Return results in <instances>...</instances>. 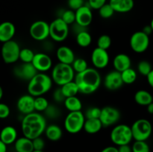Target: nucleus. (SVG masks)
I'll return each mask as SVG.
<instances>
[{
    "instance_id": "nucleus-12",
    "label": "nucleus",
    "mask_w": 153,
    "mask_h": 152,
    "mask_svg": "<svg viewBox=\"0 0 153 152\" xmlns=\"http://www.w3.org/2000/svg\"><path fill=\"white\" fill-rule=\"evenodd\" d=\"M120 112L116 107L105 106L102 108L100 121L104 127H110L116 125L120 119Z\"/></svg>"
},
{
    "instance_id": "nucleus-35",
    "label": "nucleus",
    "mask_w": 153,
    "mask_h": 152,
    "mask_svg": "<svg viewBox=\"0 0 153 152\" xmlns=\"http://www.w3.org/2000/svg\"><path fill=\"white\" fill-rule=\"evenodd\" d=\"M60 114H61V110L56 106L54 105V104H49V107L44 111V116L49 119H58L59 117Z\"/></svg>"
},
{
    "instance_id": "nucleus-49",
    "label": "nucleus",
    "mask_w": 153,
    "mask_h": 152,
    "mask_svg": "<svg viewBox=\"0 0 153 152\" xmlns=\"http://www.w3.org/2000/svg\"><path fill=\"white\" fill-rule=\"evenodd\" d=\"M146 79H147V82L149 86L153 88V69L152 71L150 72V73L146 76Z\"/></svg>"
},
{
    "instance_id": "nucleus-2",
    "label": "nucleus",
    "mask_w": 153,
    "mask_h": 152,
    "mask_svg": "<svg viewBox=\"0 0 153 152\" xmlns=\"http://www.w3.org/2000/svg\"><path fill=\"white\" fill-rule=\"evenodd\" d=\"M74 80L81 93L91 95L99 89L101 85L102 77L97 69L88 68L85 71L76 74Z\"/></svg>"
},
{
    "instance_id": "nucleus-28",
    "label": "nucleus",
    "mask_w": 153,
    "mask_h": 152,
    "mask_svg": "<svg viewBox=\"0 0 153 152\" xmlns=\"http://www.w3.org/2000/svg\"><path fill=\"white\" fill-rule=\"evenodd\" d=\"M66 109L70 112L81 111L82 103L77 96H72L66 98L64 102Z\"/></svg>"
},
{
    "instance_id": "nucleus-5",
    "label": "nucleus",
    "mask_w": 153,
    "mask_h": 152,
    "mask_svg": "<svg viewBox=\"0 0 153 152\" xmlns=\"http://www.w3.org/2000/svg\"><path fill=\"white\" fill-rule=\"evenodd\" d=\"M112 142L117 146L129 145L133 139L131 128L125 124H119L114 127L110 134Z\"/></svg>"
},
{
    "instance_id": "nucleus-29",
    "label": "nucleus",
    "mask_w": 153,
    "mask_h": 152,
    "mask_svg": "<svg viewBox=\"0 0 153 152\" xmlns=\"http://www.w3.org/2000/svg\"><path fill=\"white\" fill-rule=\"evenodd\" d=\"M61 88L66 98L76 96L77 94L80 92H79V86H78L77 83H76L75 80H73V81L69 82V83L63 85V86H61Z\"/></svg>"
},
{
    "instance_id": "nucleus-21",
    "label": "nucleus",
    "mask_w": 153,
    "mask_h": 152,
    "mask_svg": "<svg viewBox=\"0 0 153 152\" xmlns=\"http://www.w3.org/2000/svg\"><path fill=\"white\" fill-rule=\"evenodd\" d=\"M16 28L10 22H4L0 25V41L2 43L13 40Z\"/></svg>"
},
{
    "instance_id": "nucleus-15",
    "label": "nucleus",
    "mask_w": 153,
    "mask_h": 152,
    "mask_svg": "<svg viewBox=\"0 0 153 152\" xmlns=\"http://www.w3.org/2000/svg\"><path fill=\"white\" fill-rule=\"evenodd\" d=\"M103 83H104L105 87L108 90L114 91L119 89L124 84L121 72L115 69L109 72L105 76Z\"/></svg>"
},
{
    "instance_id": "nucleus-46",
    "label": "nucleus",
    "mask_w": 153,
    "mask_h": 152,
    "mask_svg": "<svg viewBox=\"0 0 153 152\" xmlns=\"http://www.w3.org/2000/svg\"><path fill=\"white\" fill-rule=\"evenodd\" d=\"M10 108L8 106L4 103L0 104V118L1 119H6L10 115Z\"/></svg>"
},
{
    "instance_id": "nucleus-26",
    "label": "nucleus",
    "mask_w": 153,
    "mask_h": 152,
    "mask_svg": "<svg viewBox=\"0 0 153 152\" xmlns=\"http://www.w3.org/2000/svg\"><path fill=\"white\" fill-rule=\"evenodd\" d=\"M134 101L140 106H148L153 102V95L148 91L140 89L137 91L134 96Z\"/></svg>"
},
{
    "instance_id": "nucleus-45",
    "label": "nucleus",
    "mask_w": 153,
    "mask_h": 152,
    "mask_svg": "<svg viewBox=\"0 0 153 152\" xmlns=\"http://www.w3.org/2000/svg\"><path fill=\"white\" fill-rule=\"evenodd\" d=\"M33 145H34V150L37 151H43V148L45 147V142L43 138L41 137H37L32 140Z\"/></svg>"
},
{
    "instance_id": "nucleus-33",
    "label": "nucleus",
    "mask_w": 153,
    "mask_h": 152,
    "mask_svg": "<svg viewBox=\"0 0 153 152\" xmlns=\"http://www.w3.org/2000/svg\"><path fill=\"white\" fill-rule=\"evenodd\" d=\"M72 66H73V69H74L76 74L78 73H81L82 72L85 71L88 68H89L88 66V63L83 58H76V60L74 61V62L72 64Z\"/></svg>"
},
{
    "instance_id": "nucleus-34",
    "label": "nucleus",
    "mask_w": 153,
    "mask_h": 152,
    "mask_svg": "<svg viewBox=\"0 0 153 152\" xmlns=\"http://www.w3.org/2000/svg\"><path fill=\"white\" fill-rule=\"evenodd\" d=\"M35 53L28 48L22 49L19 54V60L22 63H32Z\"/></svg>"
},
{
    "instance_id": "nucleus-7",
    "label": "nucleus",
    "mask_w": 153,
    "mask_h": 152,
    "mask_svg": "<svg viewBox=\"0 0 153 152\" xmlns=\"http://www.w3.org/2000/svg\"><path fill=\"white\" fill-rule=\"evenodd\" d=\"M133 139L135 141H146L152 133V125L146 119H139L131 125Z\"/></svg>"
},
{
    "instance_id": "nucleus-47",
    "label": "nucleus",
    "mask_w": 153,
    "mask_h": 152,
    "mask_svg": "<svg viewBox=\"0 0 153 152\" xmlns=\"http://www.w3.org/2000/svg\"><path fill=\"white\" fill-rule=\"evenodd\" d=\"M117 148L119 152H132V148L129 145H123L118 146Z\"/></svg>"
},
{
    "instance_id": "nucleus-44",
    "label": "nucleus",
    "mask_w": 153,
    "mask_h": 152,
    "mask_svg": "<svg viewBox=\"0 0 153 152\" xmlns=\"http://www.w3.org/2000/svg\"><path fill=\"white\" fill-rule=\"evenodd\" d=\"M53 98L56 102L58 103H61V102H64V101L66 100V97L65 95H64L63 93L62 90H61V88H58L55 90L53 93Z\"/></svg>"
},
{
    "instance_id": "nucleus-24",
    "label": "nucleus",
    "mask_w": 153,
    "mask_h": 152,
    "mask_svg": "<svg viewBox=\"0 0 153 152\" xmlns=\"http://www.w3.org/2000/svg\"><path fill=\"white\" fill-rule=\"evenodd\" d=\"M14 149L16 152H33L34 148L32 139L24 136L19 137L14 142Z\"/></svg>"
},
{
    "instance_id": "nucleus-6",
    "label": "nucleus",
    "mask_w": 153,
    "mask_h": 152,
    "mask_svg": "<svg viewBox=\"0 0 153 152\" xmlns=\"http://www.w3.org/2000/svg\"><path fill=\"white\" fill-rule=\"evenodd\" d=\"M85 118L82 111L70 112L64 119V128L68 133L76 134L84 129Z\"/></svg>"
},
{
    "instance_id": "nucleus-54",
    "label": "nucleus",
    "mask_w": 153,
    "mask_h": 152,
    "mask_svg": "<svg viewBox=\"0 0 153 152\" xmlns=\"http://www.w3.org/2000/svg\"><path fill=\"white\" fill-rule=\"evenodd\" d=\"M150 26H151V28H152V31H153V18H152V20H151V22H150Z\"/></svg>"
},
{
    "instance_id": "nucleus-1",
    "label": "nucleus",
    "mask_w": 153,
    "mask_h": 152,
    "mask_svg": "<svg viewBox=\"0 0 153 152\" xmlns=\"http://www.w3.org/2000/svg\"><path fill=\"white\" fill-rule=\"evenodd\" d=\"M46 127V117L39 112L25 115L21 122V130L23 136L32 140L41 137L45 133Z\"/></svg>"
},
{
    "instance_id": "nucleus-53",
    "label": "nucleus",
    "mask_w": 153,
    "mask_h": 152,
    "mask_svg": "<svg viewBox=\"0 0 153 152\" xmlns=\"http://www.w3.org/2000/svg\"><path fill=\"white\" fill-rule=\"evenodd\" d=\"M2 95H3V89L1 87H0V98H2Z\"/></svg>"
},
{
    "instance_id": "nucleus-23",
    "label": "nucleus",
    "mask_w": 153,
    "mask_h": 152,
    "mask_svg": "<svg viewBox=\"0 0 153 152\" xmlns=\"http://www.w3.org/2000/svg\"><path fill=\"white\" fill-rule=\"evenodd\" d=\"M17 131L13 126H6L2 128L0 134V141L6 145H11L17 139Z\"/></svg>"
},
{
    "instance_id": "nucleus-3",
    "label": "nucleus",
    "mask_w": 153,
    "mask_h": 152,
    "mask_svg": "<svg viewBox=\"0 0 153 152\" xmlns=\"http://www.w3.org/2000/svg\"><path fill=\"white\" fill-rule=\"evenodd\" d=\"M52 83V77L44 72H38L28 81L27 86L28 94L34 97L43 96L50 90Z\"/></svg>"
},
{
    "instance_id": "nucleus-18",
    "label": "nucleus",
    "mask_w": 153,
    "mask_h": 152,
    "mask_svg": "<svg viewBox=\"0 0 153 152\" xmlns=\"http://www.w3.org/2000/svg\"><path fill=\"white\" fill-rule=\"evenodd\" d=\"M89 5H84L76 10V22L82 26L87 28L93 20V13Z\"/></svg>"
},
{
    "instance_id": "nucleus-37",
    "label": "nucleus",
    "mask_w": 153,
    "mask_h": 152,
    "mask_svg": "<svg viewBox=\"0 0 153 152\" xmlns=\"http://www.w3.org/2000/svg\"><path fill=\"white\" fill-rule=\"evenodd\" d=\"M137 72L143 76H147L152 70L150 63L146 61H141L137 64Z\"/></svg>"
},
{
    "instance_id": "nucleus-27",
    "label": "nucleus",
    "mask_w": 153,
    "mask_h": 152,
    "mask_svg": "<svg viewBox=\"0 0 153 152\" xmlns=\"http://www.w3.org/2000/svg\"><path fill=\"white\" fill-rule=\"evenodd\" d=\"M103 127L100 119H86L84 130L89 134H97Z\"/></svg>"
},
{
    "instance_id": "nucleus-8",
    "label": "nucleus",
    "mask_w": 153,
    "mask_h": 152,
    "mask_svg": "<svg viewBox=\"0 0 153 152\" xmlns=\"http://www.w3.org/2000/svg\"><path fill=\"white\" fill-rule=\"evenodd\" d=\"M69 25L61 17L56 18L49 24V37L55 42H63L69 35Z\"/></svg>"
},
{
    "instance_id": "nucleus-10",
    "label": "nucleus",
    "mask_w": 153,
    "mask_h": 152,
    "mask_svg": "<svg viewBox=\"0 0 153 152\" xmlns=\"http://www.w3.org/2000/svg\"><path fill=\"white\" fill-rule=\"evenodd\" d=\"M149 36L143 31L134 32L130 37L129 44L131 49L138 54L143 53L149 46Z\"/></svg>"
},
{
    "instance_id": "nucleus-20",
    "label": "nucleus",
    "mask_w": 153,
    "mask_h": 152,
    "mask_svg": "<svg viewBox=\"0 0 153 152\" xmlns=\"http://www.w3.org/2000/svg\"><path fill=\"white\" fill-rule=\"evenodd\" d=\"M131 61L128 55L120 53L114 57L113 61V66L115 70L122 72L128 69L131 68Z\"/></svg>"
},
{
    "instance_id": "nucleus-31",
    "label": "nucleus",
    "mask_w": 153,
    "mask_h": 152,
    "mask_svg": "<svg viewBox=\"0 0 153 152\" xmlns=\"http://www.w3.org/2000/svg\"><path fill=\"white\" fill-rule=\"evenodd\" d=\"M121 75H122L123 81L125 84H132L137 78V72L132 68H129L122 72Z\"/></svg>"
},
{
    "instance_id": "nucleus-41",
    "label": "nucleus",
    "mask_w": 153,
    "mask_h": 152,
    "mask_svg": "<svg viewBox=\"0 0 153 152\" xmlns=\"http://www.w3.org/2000/svg\"><path fill=\"white\" fill-rule=\"evenodd\" d=\"M102 109L97 107H92L85 111V116L86 119H100L101 116Z\"/></svg>"
},
{
    "instance_id": "nucleus-56",
    "label": "nucleus",
    "mask_w": 153,
    "mask_h": 152,
    "mask_svg": "<svg viewBox=\"0 0 153 152\" xmlns=\"http://www.w3.org/2000/svg\"><path fill=\"white\" fill-rule=\"evenodd\" d=\"M84 1H88V0H84Z\"/></svg>"
},
{
    "instance_id": "nucleus-32",
    "label": "nucleus",
    "mask_w": 153,
    "mask_h": 152,
    "mask_svg": "<svg viewBox=\"0 0 153 152\" xmlns=\"http://www.w3.org/2000/svg\"><path fill=\"white\" fill-rule=\"evenodd\" d=\"M49 105L48 100L43 96L35 97L34 100V107L35 111L37 112H44Z\"/></svg>"
},
{
    "instance_id": "nucleus-36",
    "label": "nucleus",
    "mask_w": 153,
    "mask_h": 152,
    "mask_svg": "<svg viewBox=\"0 0 153 152\" xmlns=\"http://www.w3.org/2000/svg\"><path fill=\"white\" fill-rule=\"evenodd\" d=\"M99 14L103 19H109V18L112 17L114 13H115L113 7H111L109 3H106L105 4L102 6L101 8L99 9Z\"/></svg>"
},
{
    "instance_id": "nucleus-39",
    "label": "nucleus",
    "mask_w": 153,
    "mask_h": 152,
    "mask_svg": "<svg viewBox=\"0 0 153 152\" xmlns=\"http://www.w3.org/2000/svg\"><path fill=\"white\" fill-rule=\"evenodd\" d=\"M131 148L132 152H150V148L146 141H135Z\"/></svg>"
},
{
    "instance_id": "nucleus-19",
    "label": "nucleus",
    "mask_w": 153,
    "mask_h": 152,
    "mask_svg": "<svg viewBox=\"0 0 153 152\" xmlns=\"http://www.w3.org/2000/svg\"><path fill=\"white\" fill-rule=\"evenodd\" d=\"M56 58L59 63L72 65L76 60L73 49L66 46H60L56 51Z\"/></svg>"
},
{
    "instance_id": "nucleus-40",
    "label": "nucleus",
    "mask_w": 153,
    "mask_h": 152,
    "mask_svg": "<svg viewBox=\"0 0 153 152\" xmlns=\"http://www.w3.org/2000/svg\"><path fill=\"white\" fill-rule=\"evenodd\" d=\"M60 17L69 25L76 23V11L71 9L63 12L62 15Z\"/></svg>"
},
{
    "instance_id": "nucleus-4",
    "label": "nucleus",
    "mask_w": 153,
    "mask_h": 152,
    "mask_svg": "<svg viewBox=\"0 0 153 152\" xmlns=\"http://www.w3.org/2000/svg\"><path fill=\"white\" fill-rule=\"evenodd\" d=\"M76 75L72 65L58 63L52 68L51 77L54 83L61 86L74 80Z\"/></svg>"
},
{
    "instance_id": "nucleus-42",
    "label": "nucleus",
    "mask_w": 153,
    "mask_h": 152,
    "mask_svg": "<svg viewBox=\"0 0 153 152\" xmlns=\"http://www.w3.org/2000/svg\"><path fill=\"white\" fill-rule=\"evenodd\" d=\"M88 5L92 9L99 10L104 4H105L107 0H88Z\"/></svg>"
},
{
    "instance_id": "nucleus-9",
    "label": "nucleus",
    "mask_w": 153,
    "mask_h": 152,
    "mask_svg": "<svg viewBox=\"0 0 153 152\" xmlns=\"http://www.w3.org/2000/svg\"><path fill=\"white\" fill-rule=\"evenodd\" d=\"M21 49L19 44L14 40L4 43L1 47V55L4 62L7 64L16 63L19 60Z\"/></svg>"
},
{
    "instance_id": "nucleus-22",
    "label": "nucleus",
    "mask_w": 153,
    "mask_h": 152,
    "mask_svg": "<svg viewBox=\"0 0 153 152\" xmlns=\"http://www.w3.org/2000/svg\"><path fill=\"white\" fill-rule=\"evenodd\" d=\"M108 3L115 12L120 13L130 12L134 6V0H109Z\"/></svg>"
},
{
    "instance_id": "nucleus-30",
    "label": "nucleus",
    "mask_w": 153,
    "mask_h": 152,
    "mask_svg": "<svg viewBox=\"0 0 153 152\" xmlns=\"http://www.w3.org/2000/svg\"><path fill=\"white\" fill-rule=\"evenodd\" d=\"M76 43L80 47L87 48L92 43V37L87 30L76 34Z\"/></svg>"
},
{
    "instance_id": "nucleus-50",
    "label": "nucleus",
    "mask_w": 153,
    "mask_h": 152,
    "mask_svg": "<svg viewBox=\"0 0 153 152\" xmlns=\"http://www.w3.org/2000/svg\"><path fill=\"white\" fill-rule=\"evenodd\" d=\"M142 31H143V32L145 33V34H147V35H149V36L150 35V34L153 32V31H152V28H151L150 25H146V26H145L144 28H143V30H142Z\"/></svg>"
},
{
    "instance_id": "nucleus-51",
    "label": "nucleus",
    "mask_w": 153,
    "mask_h": 152,
    "mask_svg": "<svg viewBox=\"0 0 153 152\" xmlns=\"http://www.w3.org/2000/svg\"><path fill=\"white\" fill-rule=\"evenodd\" d=\"M7 145L4 143L3 142L0 141V152H7Z\"/></svg>"
},
{
    "instance_id": "nucleus-48",
    "label": "nucleus",
    "mask_w": 153,
    "mask_h": 152,
    "mask_svg": "<svg viewBox=\"0 0 153 152\" xmlns=\"http://www.w3.org/2000/svg\"><path fill=\"white\" fill-rule=\"evenodd\" d=\"M101 152H119L118 151V148L115 146H108L103 148Z\"/></svg>"
},
{
    "instance_id": "nucleus-16",
    "label": "nucleus",
    "mask_w": 153,
    "mask_h": 152,
    "mask_svg": "<svg viewBox=\"0 0 153 152\" xmlns=\"http://www.w3.org/2000/svg\"><path fill=\"white\" fill-rule=\"evenodd\" d=\"M32 64L38 72H46L52 67V58L46 53L38 52L36 53L33 59Z\"/></svg>"
},
{
    "instance_id": "nucleus-55",
    "label": "nucleus",
    "mask_w": 153,
    "mask_h": 152,
    "mask_svg": "<svg viewBox=\"0 0 153 152\" xmlns=\"http://www.w3.org/2000/svg\"><path fill=\"white\" fill-rule=\"evenodd\" d=\"M33 152H44L43 151H37V150H34Z\"/></svg>"
},
{
    "instance_id": "nucleus-25",
    "label": "nucleus",
    "mask_w": 153,
    "mask_h": 152,
    "mask_svg": "<svg viewBox=\"0 0 153 152\" xmlns=\"http://www.w3.org/2000/svg\"><path fill=\"white\" fill-rule=\"evenodd\" d=\"M44 134L49 140L52 142H57L62 137L63 131L58 125L52 124L46 127Z\"/></svg>"
},
{
    "instance_id": "nucleus-52",
    "label": "nucleus",
    "mask_w": 153,
    "mask_h": 152,
    "mask_svg": "<svg viewBox=\"0 0 153 152\" xmlns=\"http://www.w3.org/2000/svg\"><path fill=\"white\" fill-rule=\"evenodd\" d=\"M146 110H147V112L149 114H152L153 116V102L149 104L148 106H146Z\"/></svg>"
},
{
    "instance_id": "nucleus-13",
    "label": "nucleus",
    "mask_w": 153,
    "mask_h": 152,
    "mask_svg": "<svg viewBox=\"0 0 153 152\" xmlns=\"http://www.w3.org/2000/svg\"><path fill=\"white\" fill-rule=\"evenodd\" d=\"M13 73L18 78L29 81L38 73V71L32 63H22L15 67Z\"/></svg>"
},
{
    "instance_id": "nucleus-14",
    "label": "nucleus",
    "mask_w": 153,
    "mask_h": 152,
    "mask_svg": "<svg viewBox=\"0 0 153 152\" xmlns=\"http://www.w3.org/2000/svg\"><path fill=\"white\" fill-rule=\"evenodd\" d=\"M110 57L107 50L97 47L91 53V62L94 66L97 69H104L108 65Z\"/></svg>"
},
{
    "instance_id": "nucleus-43",
    "label": "nucleus",
    "mask_w": 153,
    "mask_h": 152,
    "mask_svg": "<svg viewBox=\"0 0 153 152\" xmlns=\"http://www.w3.org/2000/svg\"><path fill=\"white\" fill-rule=\"evenodd\" d=\"M84 0H68V6L71 10H77L82 6H84Z\"/></svg>"
},
{
    "instance_id": "nucleus-11",
    "label": "nucleus",
    "mask_w": 153,
    "mask_h": 152,
    "mask_svg": "<svg viewBox=\"0 0 153 152\" xmlns=\"http://www.w3.org/2000/svg\"><path fill=\"white\" fill-rule=\"evenodd\" d=\"M31 37L37 41H43L49 37V24L43 20L33 22L29 28Z\"/></svg>"
},
{
    "instance_id": "nucleus-17",
    "label": "nucleus",
    "mask_w": 153,
    "mask_h": 152,
    "mask_svg": "<svg viewBox=\"0 0 153 152\" xmlns=\"http://www.w3.org/2000/svg\"><path fill=\"white\" fill-rule=\"evenodd\" d=\"M34 100H35V97L32 96L30 94L22 95L17 100V103H16V107L18 110L24 116L34 112L35 111Z\"/></svg>"
},
{
    "instance_id": "nucleus-38",
    "label": "nucleus",
    "mask_w": 153,
    "mask_h": 152,
    "mask_svg": "<svg viewBox=\"0 0 153 152\" xmlns=\"http://www.w3.org/2000/svg\"><path fill=\"white\" fill-rule=\"evenodd\" d=\"M111 46V39L108 34H102L97 40V47L108 50Z\"/></svg>"
}]
</instances>
